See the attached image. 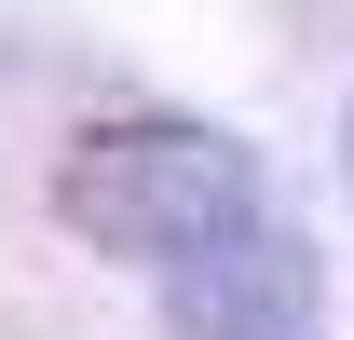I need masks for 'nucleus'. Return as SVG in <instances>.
<instances>
[{"instance_id": "nucleus-1", "label": "nucleus", "mask_w": 354, "mask_h": 340, "mask_svg": "<svg viewBox=\"0 0 354 340\" xmlns=\"http://www.w3.org/2000/svg\"><path fill=\"white\" fill-rule=\"evenodd\" d=\"M55 218L82 232L95 258H191L218 245V232H245L259 218V150H232L218 123H95L82 150H68V177H55Z\"/></svg>"}, {"instance_id": "nucleus-2", "label": "nucleus", "mask_w": 354, "mask_h": 340, "mask_svg": "<svg viewBox=\"0 0 354 340\" xmlns=\"http://www.w3.org/2000/svg\"><path fill=\"white\" fill-rule=\"evenodd\" d=\"M313 313H327V272H313V245L272 205L164 272V327L177 340H313Z\"/></svg>"}, {"instance_id": "nucleus-3", "label": "nucleus", "mask_w": 354, "mask_h": 340, "mask_svg": "<svg viewBox=\"0 0 354 340\" xmlns=\"http://www.w3.org/2000/svg\"><path fill=\"white\" fill-rule=\"evenodd\" d=\"M341 150H354V136H341Z\"/></svg>"}]
</instances>
